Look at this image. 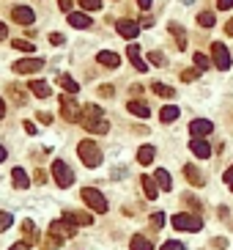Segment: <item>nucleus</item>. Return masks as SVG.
<instances>
[{"instance_id":"f257e3e1","label":"nucleus","mask_w":233,"mask_h":250,"mask_svg":"<svg viewBox=\"0 0 233 250\" xmlns=\"http://www.w3.org/2000/svg\"><path fill=\"white\" fill-rule=\"evenodd\" d=\"M77 154H80V160H83L88 168H99L102 165V151H99V146H96L93 140H80Z\"/></svg>"},{"instance_id":"f03ea898","label":"nucleus","mask_w":233,"mask_h":250,"mask_svg":"<svg viewBox=\"0 0 233 250\" xmlns=\"http://www.w3.org/2000/svg\"><path fill=\"white\" fill-rule=\"evenodd\" d=\"M83 201L93 209V212H99V215L107 212V198H104L96 187H83Z\"/></svg>"},{"instance_id":"7ed1b4c3","label":"nucleus","mask_w":233,"mask_h":250,"mask_svg":"<svg viewBox=\"0 0 233 250\" xmlns=\"http://www.w3.org/2000/svg\"><path fill=\"white\" fill-rule=\"evenodd\" d=\"M50 171H52V176H55V181H58V187H72V184H74V173H72V168H69L63 160H55Z\"/></svg>"},{"instance_id":"20e7f679","label":"nucleus","mask_w":233,"mask_h":250,"mask_svg":"<svg viewBox=\"0 0 233 250\" xmlns=\"http://www.w3.org/2000/svg\"><path fill=\"white\" fill-rule=\"evenodd\" d=\"M173 228L175 231H200L203 228V220L198 215H173Z\"/></svg>"},{"instance_id":"39448f33","label":"nucleus","mask_w":233,"mask_h":250,"mask_svg":"<svg viewBox=\"0 0 233 250\" xmlns=\"http://www.w3.org/2000/svg\"><path fill=\"white\" fill-rule=\"evenodd\" d=\"M211 58H214V66L217 69H222V72H228L231 69V52H228V47H225L222 42H214L211 44Z\"/></svg>"},{"instance_id":"423d86ee","label":"nucleus","mask_w":233,"mask_h":250,"mask_svg":"<svg viewBox=\"0 0 233 250\" xmlns=\"http://www.w3.org/2000/svg\"><path fill=\"white\" fill-rule=\"evenodd\" d=\"M50 234H55L60 239H69V236H77V225L72 220H66V217H60V220H55L50 225Z\"/></svg>"},{"instance_id":"0eeeda50","label":"nucleus","mask_w":233,"mask_h":250,"mask_svg":"<svg viewBox=\"0 0 233 250\" xmlns=\"http://www.w3.org/2000/svg\"><path fill=\"white\" fill-rule=\"evenodd\" d=\"M60 113H63V118L66 121H80V104H77V99H72V96H60Z\"/></svg>"},{"instance_id":"6e6552de","label":"nucleus","mask_w":233,"mask_h":250,"mask_svg":"<svg viewBox=\"0 0 233 250\" xmlns=\"http://www.w3.org/2000/svg\"><path fill=\"white\" fill-rule=\"evenodd\" d=\"M96 121H102V107L99 104H85L83 113H80V124L88 130V127H93Z\"/></svg>"},{"instance_id":"1a4fd4ad","label":"nucleus","mask_w":233,"mask_h":250,"mask_svg":"<svg viewBox=\"0 0 233 250\" xmlns=\"http://www.w3.org/2000/svg\"><path fill=\"white\" fill-rule=\"evenodd\" d=\"M39 69H44L42 58H22V60L14 63V72H17V74H33V72H39Z\"/></svg>"},{"instance_id":"9d476101","label":"nucleus","mask_w":233,"mask_h":250,"mask_svg":"<svg viewBox=\"0 0 233 250\" xmlns=\"http://www.w3.org/2000/svg\"><path fill=\"white\" fill-rule=\"evenodd\" d=\"M211 130H214V124L208 118H195L189 124V135L192 138H206V135H211Z\"/></svg>"},{"instance_id":"9b49d317","label":"nucleus","mask_w":233,"mask_h":250,"mask_svg":"<svg viewBox=\"0 0 233 250\" xmlns=\"http://www.w3.org/2000/svg\"><path fill=\"white\" fill-rule=\"evenodd\" d=\"M11 19H14L17 25H33L36 14H33V9H28V6H17V9L11 11Z\"/></svg>"},{"instance_id":"f8f14e48","label":"nucleus","mask_w":233,"mask_h":250,"mask_svg":"<svg viewBox=\"0 0 233 250\" xmlns=\"http://www.w3.org/2000/svg\"><path fill=\"white\" fill-rule=\"evenodd\" d=\"M184 179L189 181V184H195V187H203V184H206V176L200 173L198 165H184Z\"/></svg>"},{"instance_id":"ddd939ff","label":"nucleus","mask_w":233,"mask_h":250,"mask_svg":"<svg viewBox=\"0 0 233 250\" xmlns=\"http://www.w3.org/2000/svg\"><path fill=\"white\" fill-rule=\"evenodd\" d=\"M118 33L124 36V39H137L140 25H137L134 19H121V22H118Z\"/></svg>"},{"instance_id":"4468645a","label":"nucleus","mask_w":233,"mask_h":250,"mask_svg":"<svg viewBox=\"0 0 233 250\" xmlns=\"http://www.w3.org/2000/svg\"><path fill=\"white\" fill-rule=\"evenodd\" d=\"M126 55H129V60H132V66L137 72H148V63L143 60V55H140V47L137 44H129V50H126Z\"/></svg>"},{"instance_id":"2eb2a0df","label":"nucleus","mask_w":233,"mask_h":250,"mask_svg":"<svg viewBox=\"0 0 233 250\" xmlns=\"http://www.w3.org/2000/svg\"><path fill=\"white\" fill-rule=\"evenodd\" d=\"M69 25L77 28V30H85V28H91L93 22H91V17H88L85 11H72V14H69Z\"/></svg>"},{"instance_id":"dca6fc26","label":"nucleus","mask_w":233,"mask_h":250,"mask_svg":"<svg viewBox=\"0 0 233 250\" xmlns=\"http://www.w3.org/2000/svg\"><path fill=\"white\" fill-rule=\"evenodd\" d=\"M189 148H192V154L200 157V160H208V157H211V146H208L203 138H192Z\"/></svg>"},{"instance_id":"f3484780","label":"nucleus","mask_w":233,"mask_h":250,"mask_svg":"<svg viewBox=\"0 0 233 250\" xmlns=\"http://www.w3.org/2000/svg\"><path fill=\"white\" fill-rule=\"evenodd\" d=\"M28 88H30V94L39 96V99H47V96L52 94V88L47 86V80H30V83H28Z\"/></svg>"},{"instance_id":"a211bd4d","label":"nucleus","mask_w":233,"mask_h":250,"mask_svg":"<svg viewBox=\"0 0 233 250\" xmlns=\"http://www.w3.org/2000/svg\"><path fill=\"white\" fill-rule=\"evenodd\" d=\"M96 60H99L102 66H107V69L121 66V55H116V52H110V50H102L99 55H96Z\"/></svg>"},{"instance_id":"6ab92c4d","label":"nucleus","mask_w":233,"mask_h":250,"mask_svg":"<svg viewBox=\"0 0 233 250\" xmlns=\"http://www.w3.org/2000/svg\"><path fill=\"white\" fill-rule=\"evenodd\" d=\"M11 181H14L17 190H28V187H30V179H28V173L22 171V168H14V171H11Z\"/></svg>"},{"instance_id":"aec40b11","label":"nucleus","mask_w":233,"mask_h":250,"mask_svg":"<svg viewBox=\"0 0 233 250\" xmlns=\"http://www.w3.org/2000/svg\"><path fill=\"white\" fill-rule=\"evenodd\" d=\"M140 184H143V190H146V198H148V201H154V198L159 195V184H157L154 179L143 176V179H140Z\"/></svg>"},{"instance_id":"412c9836","label":"nucleus","mask_w":233,"mask_h":250,"mask_svg":"<svg viewBox=\"0 0 233 250\" xmlns=\"http://www.w3.org/2000/svg\"><path fill=\"white\" fill-rule=\"evenodd\" d=\"M126 107H129V113H134L137 118H148V116H151L148 104H146V102H137V99H132V102L126 104Z\"/></svg>"},{"instance_id":"4be33fe9","label":"nucleus","mask_w":233,"mask_h":250,"mask_svg":"<svg viewBox=\"0 0 233 250\" xmlns=\"http://www.w3.org/2000/svg\"><path fill=\"white\" fill-rule=\"evenodd\" d=\"M170 33L175 36V44H178V50H187V33H184V28L178 25V22H170Z\"/></svg>"},{"instance_id":"5701e85b","label":"nucleus","mask_w":233,"mask_h":250,"mask_svg":"<svg viewBox=\"0 0 233 250\" xmlns=\"http://www.w3.org/2000/svg\"><path fill=\"white\" fill-rule=\"evenodd\" d=\"M66 220H72L74 225H91L93 223V217L91 215H85V212H66Z\"/></svg>"},{"instance_id":"b1692460","label":"nucleus","mask_w":233,"mask_h":250,"mask_svg":"<svg viewBox=\"0 0 233 250\" xmlns=\"http://www.w3.org/2000/svg\"><path fill=\"white\" fill-rule=\"evenodd\" d=\"M157 184H159V190H165V192H170V187H173V179H170V173L165 168L157 171Z\"/></svg>"},{"instance_id":"393cba45","label":"nucleus","mask_w":233,"mask_h":250,"mask_svg":"<svg viewBox=\"0 0 233 250\" xmlns=\"http://www.w3.org/2000/svg\"><path fill=\"white\" fill-rule=\"evenodd\" d=\"M159 118H162V124L175 121V118H178V107H175V104H165V107L159 110Z\"/></svg>"},{"instance_id":"a878e982","label":"nucleus","mask_w":233,"mask_h":250,"mask_svg":"<svg viewBox=\"0 0 233 250\" xmlns=\"http://www.w3.org/2000/svg\"><path fill=\"white\" fill-rule=\"evenodd\" d=\"M154 154H157L154 146H140V151H137V162H140V165H151V162H154Z\"/></svg>"},{"instance_id":"bb28decb","label":"nucleus","mask_w":233,"mask_h":250,"mask_svg":"<svg viewBox=\"0 0 233 250\" xmlns=\"http://www.w3.org/2000/svg\"><path fill=\"white\" fill-rule=\"evenodd\" d=\"M129 248L132 250H154V245H151V239H146V236H132Z\"/></svg>"},{"instance_id":"cd10ccee","label":"nucleus","mask_w":233,"mask_h":250,"mask_svg":"<svg viewBox=\"0 0 233 250\" xmlns=\"http://www.w3.org/2000/svg\"><path fill=\"white\" fill-rule=\"evenodd\" d=\"M58 83L63 86V91H69V94H77V91H80V86H77L74 80L69 77V74H60V77H58Z\"/></svg>"},{"instance_id":"c85d7f7f","label":"nucleus","mask_w":233,"mask_h":250,"mask_svg":"<svg viewBox=\"0 0 233 250\" xmlns=\"http://www.w3.org/2000/svg\"><path fill=\"white\" fill-rule=\"evenodd\" d=\"M198 25L200 28H214V14H211V11H200V14H198Z\"/></svg>"},{"instance_id":"c756f323","label":"nucleus","mask_w":233,"mask_h":250,"mask_svg":"<svg viewBox=\"0 0 233 250\" xmlns=\"http://www.w3.org/2000/svg\"><path fill=\"white\" fill-rule=\"evenodd\" d=\"M154 94L165 96V99H170V96H175V91L170 86H165V83H154Z\"/></svg>"},{"instance_id":"7c9ffc66","label":"nucleus","mask_w":233,"mask_h":250,"mask_svg":"<svg viewBox=\"0 0 233 250\" xmlns=\"http://www.w3.org/2000/svg\"><path fill=\"white\" fill-rule=\"evenodd\" d=\"M107 130H110V124H107L104 118H102V121H96L93 127H88V132H93V135H104Z\"/></svg>"},{"instance_id":"2f4dec72","label":"nucleus","mask_w":233,"mask_h":250,"mask_svg":"<svg viewBox=\"0 0 233 250\" xmlns=\"http://www.w3.org/2000/svg\"><path fill=\"white\" fill-rule=\"evenodd\" d=\"M11 47H14V50H22V52H33V44L25 42V39H14V42H11Z\"/></svg>"},{"instance_id":"473e14b6","label":"nucleus","mask_w":233,"mask_h":250,"mask_svg":"<svg viewBox=\"0 0 233 250\" xmlns=\"http://www.w3.org/2000/svg\"><path fill=\"white\" fill-rule=\"evenodd\" d=\"M11 223H14V217L9 212H0V234L6 231V228H11Z\"/></svg>"},{"instance_id":"72a5a7b5","label":"nucleus","mask_w":233,"mask_h":250,"mask_svg":"<svg viewBox=\"0 0 233 250\" xmlns=\"http://www.w3.org/2000/svg\"><path fill=\"white\" fill-rule=\"evenodd\" d=\"M80 6L85 11H99L102 9V0H80Z\"/></svg>"},{"instance_id":"f704fd0d","label":"nucleus","mask_w":233,"mask_h":250,"mask_svg":"<svg viewBox=\"0 0 233 250\" xmlns=\"http://www.w3.org/2000/svg\"><path fill=\"white\" fill-rule=\"evenodd\" d=\"M148 60L154 63V66H165V63H167V60H165V55H162L159 50H154V52H151V55H148Z\"/></svg>"},{"instance_id":"c9c22d12","label":"nucleus","mask_w":233,"mask_h":250,"mask_svg":"<svg viewBox=\"0 0 233 250\" xmlns=\"http://www.w3.org/2000/svg\"><path fill=\"white\" fill-rule=\"evenodd\" d=\"M195 66H198L200 72H203V69H208V58L203 55V52H195Z\"/></svg>"},{"instance_id":"e433bc0d","label":"nucleus","mask_w":233,"mask_h":250,"mask_svg":"<svg viewBox=\"0 0 233 250\" xmlns=\"http://www.w3.org/2000/svg\"><path fill=\"white\" fill-rule=\"evenodd\" d=\"M151 225H154V228H162V225H165V212H154V215H151Z\"/></svg>"},{"instance_id":"4c0bfd02","label":"nucleus","mask_w":233,"mask_h":250,"mask_svg":"<svg viewBox=\"0 0 233 250\" xmlns=\"http://www.w3.org/2000/svg\"><path fill=\"white\" fill-rule=\"evenodd\" d=\"M198 74H200V69H184L181 72V80H184V83H189V80H195Z\"/></svg>"},{"instance_id":"58836bf2","label":"nucleus","mask_w":233,"mask_h":250,"mask_svg":"<svg viewBox=\"0 0 233 250\" xmlns=\"http://www.w3.org/2000/svg\"><path fill=\"white\" fill-rule=\"evenodd\" d=\"M159 250H187V248H184L181 242H175V239H170V242H165V245H162V248H159Z\"/></svg>"},{"instance_id":"ea45409f","label":"nucleus","mask_w":233,"mask_h":250,"mask_svg":"<svg viewBox=\"0 0 233 250\" xmlns=\"http://www.w3.org/2000/svg\"><path fill=\"white\" fill-rule=\"evenodd\" d=\"M66 39H63V33H50V44L55 47V44H63Z\"/></svg>"},{"instance_id":"a19ab883","label":"nucleus","mask_w":233,"mask_h":250,"mask_svg":"<svg viewBox=\"0 0 233 250\" xmlns=\"http://www.w3.org/2000/svg\"><path fill=\"white\" fill-rule=\"evenodd\" d=\"M11 94H14V99H17V104H25V96L19 94V88H17V86H11Z\"/></svg>"},{"instance_id":"79ce46f5","label":"nucleus","mask_w":233,"mask_h":250,"mask_svg":"<svg viewBox=\"0 0 233 250\" xmlns=\"http://www.w3.org/2000/svg\"><path fill=\"white\" fill-rule=\"evenodd\" d=\"M217 9H222V11L233 9V0H217Z\"/></svg>"},{"instance_id":"37998d69","label":"nucleus","mask_w":233,"mask_h":250,"mask_svg":"<svg viewBox=\"0 0 233 250\" xmlns=\"http://www.w3.org/2000/svg\"><path fill=\"white\" fill-rule=\"evenodd\" d=\"M222 179H225V184H233V165L228 168V171H225V176H222Z\"/></svg>"},{"instance_id":"c03bdc74","label":"nucleus","mask_w":233,"mask_h":250,"mask_svg":"<svg viewBox=\"0 0 233 250\" xmlns=\"http://www.w3.org/2000/svg\"><path fill=\"white\" fill-rule=\"evenodd\" d=\"M58 6L63 11H69V14H72V0H58Z\"/></svg>"},{"instance_id":"a18cd8bd","label":"nucleus","mask_w":233,"mask_h":250,"mask_svg":"<svg viewBox=\"0 0 233 250\" xmlns=\"http://www.w3.org/2000/svg\"><path fill=\"white\" fill-rule=\"evenodd\" d=\"M137 6H140L143 11H148L151 9V0H137Z\"/></svg>"},{"instance_id":"49530a36","label":"nucleus","mask_w":233,"mask_h":250,"mask_svg":"<svg viewBox=\"0 0 233 250\" xmlns=\"http://www.w3.org/2000/svg\"><path fill=\"white\" fill-rule=\"evenodd\" d=\"M25 130L30 132V135H36V124H33V121H25Z\"/></svg>"},{"instance_id":"de8ad7c7","label":"nucleus","mask_w":233,"mask_h":250,"mask_svg":"<svg viewBox=\"0 0 233 250\" xmlns=\"http://www.w3.org/2000/svg\"><path fill=\"white\" fill-rule=\"evenodd\" d=\"M0 39H9V28L3 25V22H0Z\"/></svg>"},{"instance_id":"09e8293b","label":"nucleus","mask_w":233,"mask_h":250,"mask_svg":"<svg viewBox=\"0 0 233 250\" xmlns=\"http://www.w3.org/2000/svg\"><path fill=\"white\" fill-rule=\"evenodd\" d=\"M102 96H113V86H102Z\"/></svg>"},{"instance_id":"8fccbe9b","label":"nucleus","mask_w":233,"mask_h":250,"mask_svg":"<svg viewBox=\"0 0 233 250\" xmlns=\"http://www.w3.org/2000/svg\"><path fill=\"white\" fill-rule=\"evenodd\" d=\"M9 250H28V245H25V242H17V245H11Z\"/></svg>"},{"instance_id":"3c124183","label":"nucleus","mask_w":233,"mask_h":250,"mask_svg":"<svg viewBox=\"0 0 233 250\" xmlns=\"http://www.w3.org/2000/svg\"><path fill=\"white\" fill-rule=\"evenodd\" d=\"M225 33L233 36V19H228V25H225Z\"/></svg>"},{"instance_id":"603ef678","label":"nucleus","mask_w":233,"mask_h":250,"mask_svg":"<svg viewBox=\"0 0 233 250\" xmlns=\"http://www.w3.org/2000/svg\"><path fill=\"white\" fill-rule=\"evenodd\" d=\"M6 116V104H3V99H0V118Z\"/></svg>"},{"instance_id":"864d4df0","label":"nucleus","mask_w":233,"mask_h":250,"mask_svg":"<svg viewBox=\"0 0 233 250\" xmlns=\"http://www.w3.org/2000/svg\"><path fill=\"white\" fill-rule=\"evenodd\" d=\"M3 160H6V148L0 146V162H3Z\"/></svg>"},{"instance_id":"5fc2aeb1","label":"nucleus","mask_w":233,"mask_h":250,"mask_svg":"<svg viewBox=\"0 0 233 250\" xmlns=\"http://www.w3.org/2000/svg\"><path fill=\"white\" fill-rule=\"evenodd\" d=\"M231 190H233V184H231Z\"/></svg>"}]
</instances>
